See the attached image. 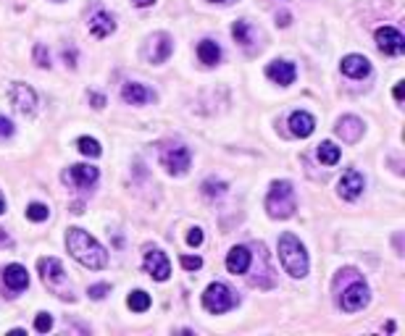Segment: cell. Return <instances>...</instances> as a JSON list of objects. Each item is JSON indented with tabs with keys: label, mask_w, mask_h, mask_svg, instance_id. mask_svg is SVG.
I'll return each mask as SVG.
<instances>
[{
	"label": "cell",
	"mask_w": 405,
	"mask_h": 336,
	"mask_svg": "<svg viewBox=\"0 0 405 336\" xmlns=\"http://www.w3.org/2000/svg\"><path fill=\"white\" fill-rule=\"evenodd\" d=\"M266 74H269V79H274L276 85L287 87V85H292V82H295L298 69H295V63H289V60H274V63H269Z\"/></svg>",
	"instance_id": "9a60e30c"
},
{
	"label": "cell",
	"mask_w": 405,
	"mask_h": 336,
	"mask_svg": "<svg viewBox=\"0 0 405 336\" xmlns=\"http://www.w3.org/2000/svg\"><path fill=\"white\" fill-rule=\"evenodd\" d=\"M63 181L66 184H74V187H92L98 181V168L95 166H72L69 171H63Z\"/></svg>",
	"instance_id": "8fae6325"
},
{
	"label": "cell",
	"mask_w": 405,
	"mask_h": 336,
	"mask_svg": "<svg viewBox=\"0 0 405 336\" xmlns=\"http://www.w3.org/2000/svg\"><path fill=\"white\" fill-rule=\"evenodd\" d=\"M203 305H206V310L208 313H226V310H232V307L237 305V297H234V292L226 287V284H210L208 289H206V294H203Z\"/></svg>",
	"instance_id": "5b68a950"
},
{
	"label": "cell",
	"mask_w": 405,
	"mask_h": 336,
	"mask_svg": "<svg viewBox=\"0 0 405 336\" xmlns=\"http://www.w3.org/2000/svg\"><path fill=\"white\" fill-rule=\"evenodd\" d=\"M171 50H174V43H171V37L168 34H153L151 45H148V60L151 63H164L168 56H171Z\"/></svg>",
	"instance_id": "5bb4252c"
},
{
	"label": "cell",
	"mask_w": 405,
	"mask_h": 336,
	"mask_svg": "<svg viewBox=\"0 0 405 336\" xmlns=\"http://www.w3.org/2000/svg\"><path fill=\"white\" fill-rule=\"evenodd\" d=\"M76 147H79V153L82 155H87V158H98L103 150L98 145V139H92V137H79L76 139Z\"/></svg>",
	"instance_id": "d4e9b609"
},
{
	"label": "cell",
	"mask_w": 405,
	"mask_h": 336,
	"mask_svg": "<svg viewBox=\"0 0 405 336\" xmlns=\"http://www.w3.org/2000/svg\"><path fill=\"white\" fill-rule=\"evenodd\" d=\"M145 271L155 281H166V278L171 276V263H168V258H166L161 249H148L145 252Z\"/></svg>",
	"instance_id": "30bf717a"
},
{
	"label": "cell",
	"mask_w": 405,
	"mask_h": 336,
	"mask_svg": "<svg viewBox=\"0 0 405 336\" xmlns=\"http://www.w3.org/2000/svg\"><path fill=\"white\" fill-rule=\"evenodd\" d=\"M182 265H184L187 271H197V268L203 265V260H200L197 255H184V258H182Z\"/></svg>",
	"instance_id": "1f68e13d"
},
{
	"label": "cell",
	"mask_w": 405,
	"mask_h": 336,
	"mask_svg": "<svg viewBox=\"0 0 405 336\" xmlns=\"http://www.w3.org/2000/svg\"><path fill=\"white\" fill-rule=\"evenodd\" d=\"M232 37L240 45H250V27H248V21H234L232 24Z\"/></svg>",
	"instance_id": "4316f807"
},
{
	"label": "cell",
	"mask_w": 405,
	"mask_h": 336,
	"mask_svg": "<svg viewBox=\"0 0 405 336\" xmlns=\"http://www.w3.org/2000/svg\"><path fill=\"white\" fill-rule=\"evenodd\" d=\"M37 268L43 273V281L53 292L63 297V300H74L72 297V289H66V273H63V265H61L58 258H40L37 260Z\"/></svg>",
	"instance_id": "277c9868"
},
{
	"label": "cell",
	"mask_w": 405,
	"mask_h": 336,
	"mask_svg": "<svg viewBox=\"0 0 405 336\" xmlns=\"http://www.w3.org/2000/svg\"><path fill=\"white\" fill-rule=\"evenodd\" d=\"M226 268L229 273H245L250 268V249L248 247H232L226 255Z\"/></svg>",
	"instance_id": "ffe728a7"
},
{
	"label": "cell",
	"mask_w": 405,
	"mask_h": 336,
	"mask_svg": "<svg viewBox=\"0 0 405 336\" xmlns=\"http://www.w3.org/2000/svg\"><path fill=\"white\" fill-rule=\"evenodd\" d=\"M14 134V124H11V118L0 116V137H11Z\"/></svg>",
	"instance_id": "836d02e7"
},
{
	"label": "cell",
	"mask_w": 405,
	"mask_h": 336,
	"mask_svg": "<svg viewBox=\"0 0 405 336\" xmlns=\"http://www.w3.org/2000/svg\"><path fill=\"white\" fill-rule=\"evenodd\" d=\"M340 69H342V74H345V76L363 79V76H369V71H371V63H369V58H366V56H345Z\"/></svg>",
	"instance_id": "d6986e66"
},
{
	"label": "cell",
	"mask_w": 405,
	"mask_h": 336,
	"mask_svg": "<svg viewBox=\"0 0 405 336\" xmlns=\"http://www.w3.org/2000/svg\"><path fill=\"white\" fill-rule=\"evenodd\" d=\"M0 247H11V236L0 229Z\"/></svg>",
	"instance_id": "8d00e7d4"
},
{
	"label": "cell",
	"mask_w": 405,
	"mask_h": 336,
	"mask_svg": "<svg viewBox=\"0 0 405 336\" xmlns=\"http://www.w3.org/2000/svg\"><path fill=\"white\" fill-rule=\"evenodd\" d=\"M360 134H363V121L355 116H345L337 121V137L342 142H358Z\"/></svg>",
	"instance_id": "e0dca14e"
},
{
	"label": "cell",
	"mask_w": 405,
	"mask_h": 336,
	"mask_svg": "<svg viewBox=\"0 0 405 336\" xmlns=\"http://www.w3.org/2000/svg\"><path fill=\"white\" fill-rule=\"evenodd\" d=\"M340 305H342V310H347V313H358V310H363V307L369 305V287H366V281L355 278L345 292H342Z\"/></svg>",
	"instance_id": "52a82bcc"
},
{
	"label": "cell",
	"mask_w": 405,
	"mask_h": 336,
	"mask_svg": "<svg viewBox=\"0 0 405 336\" xmlns=\"http://www.w3.org/2000/svg\"><path fill=\"white\" fill-rule=\"evenodd\" d=\"M116 30V21L108 11H98V14L90 19V32L92 37H108L111 32Z\"/></svg>",
	"instance_id": "44dd1931"
},
{
	"label": "cell",
	"mask_w": 405,
	"mask_h": 336,
	"mask_svg": "<svg viewBox=\"0 0 405 336\" xmlns=\"http://www.w3.org/2000/svg\"><path fill=\"white\" fill-rule=\"evenodd\" d=\"M161 163L168 174L182 176L190 168V150L179 142H168V145L161 147Z\"/></svg>",
	"instance_id": "8992f818"
},
{
	"label": "cell",
	"mask_w": 405,
	"mask_h": 336,
	"mask_svg": "<svg viewBox=\"0 0 405 336\" xmlns=\"http://www.w3.org/2000/svg\"><path fill=\"white\" fill-rule=\"evenodd\" d=\"M279 260L292 278L308 276V252L295 234H282L279 239Z\"/></svg>",
	"instance_id": "7a4b0ae2"
},
{
	"label": "cell",
	"mask_w": 405,
	"mask_h": 336,
	"mask_svg": "<svg viewBox=\"0 0 405 336\" xmlns=\"http://www.w3.org/2000/svg\"><path fill=\"white\" fill-rule=\"evenodd\" d=\"M298 208V200H295V190L289 181H274L269 190V197H266V210H269L271 219H289Z\"/></svg>",
	"instance_id": "3957f363"
},
{
	"label": "cell",
	"mask_w": 405,
	"mask_h": 336,
	"mask_svg": "<svg viewBox=\"0 0 405 336\" xmlns=\"http://www.w3.org/2000/svg\"><path fill=\"white\" fill-rule=\"evenodd\" d=\"M3 210H6V203H3V197H0V213H3Z\"/></svg>",
	"instance_id": "ab89813d"
},
{
	"label": "cell",
	"mask_w": 405,
	"mask_h": 336,
	"mask_svg": "<svg viewBox=\"0 0 405 336\" xmlns=\"http://www.w3.org/2000/svg\"><path fill=\"white\" fill-rule=\"evenodd\" d=\"M11 100H14V108L19 113H34V105H37V95H34V89L27 87V85H21V82H16L14 87H11Z\"/></svg>",
	"instance_id": "7c38bea8"
},
{
	"label": "cell",
	"mask_w": 405,
	"mask_h": 336,
	"mask_svg": "<svg viewBox=\"0 0 405 336\" xmlns=\"http://www.w3.org/2000/svg\"><path fill=\"white\" fill-rule=\"evenodd\" d=\"M63 60H66V66H72V69H74V66H76V63H74L76 53H74V50H63Z\"/></svg>",
	"instance_id": "d590c367"
},
{
	"label": "cell",
	"mask_w": 405,
	"mask_h": 336,
	"mask_svg": "<svg viewBox=\"0 0 405 336\" xmlns=\"http://www.w3.org/2000/svg\"><path fill=\"white\" fill-rule=\"evenodd\" d=\"M121 98H124V102H129V105H145L155 95H153V89H148L145 85H140V82H127L121 87Z\"/></svg>",
	"instance_id": "2e32d148"
},
{
	"label": "cell",
	"mask_w": 405,
	"mask_h": 336,
	"mask_svg": "<svg viewBox=\"0 0 405 336\" xmlns=\"http://www.w3.org/2000/svg\"><path fill=\"white\" fill-rule=\"evenodd\" d=\"M108 292H111V287H108V284H95V287H90V292L87 294H90L92 300H103Z\"/></svg>",
	"instance_id": "4dcf8cb0"
},
{
	"label": "cell",
	"mask_w": 405,
	"mask_h": 336,
	"mask_svg": "<svg viewBox=\"0 0 405 336\" xmlns=\"http://www.w3.org/2000/svg\"><path fill=\"white\" fill-rule=\"evenodd\" d=\"M34 328H37L40 334H47V331L53 328V315H50V313H37V318H34Z\"/></svg>",
	"instance_id": "f1b7e54d"
},
{
	"label": "cell",
	"mask_w": 405,
	"mask_h": 336,
	"mask_svg": "<svg viewBox=\"0 0 405 336\" xmlns=\"http://www.w3.org/2000/svg\"><path fill=\"white\" fill-rule=\"evenodd\" d=\"M34 60H37V66H43V69L50 66V53H47L45 45H37V47H34Z\"/></svg>",
	"instance_id": "f546056e"
},
{
	"label": "cell",
	"mask_w": 405,
	"mask_h": 336,
	"mask_svg": "<svg viewBox=\"0 0 405 336\" xmlns=\"http://www.w3.org/2000/svg\"><path fill=\"white\" fill-rule=\"evenodd\" d=\"M0 287H6L8 292H24L27 287H30V273H27V268L24 265H6L3 271H0Z\"/></svg>",
	"instance_id": "9c48e42d"
},
{
	"label": "cell",
	"mask_w": 405,
	"mask_h": 336,
	"mask_svg": "<svg viewBox=\"0 0 405 336\" xmlns=\"http://www.w3.org/2000/svg\"><path fill=\"white\" fill-rule=\"evenodd\" d=\"M127 305L132 307L135 313H145L148 307H151V294L142 292V289H137V292L129 294V300H127Z\"/></svg>",
	"instance_id": "cb8c5ba5"
},
{
	"label": "cell",
	"mask_w": 405,
	"mask_h": 336,
	"mask_svg": "<svg viewBox=\"0 0 405 336\" xmlns=\"http://www.w3.org/2000/svg\"><path fill=\"white\" fill-rule=\"evenodd\" d=\"M316 129V118L311 116V113H305V111H295L292 116H289V132L295 134V137H300V139H305V137H311Z\"/></svg>",
	"instance_id": "ac0fdd59"
},
{
	"label": "cell",
	"mask_w": 405,
	"mask_h": 336,
	"mask_svg": "<svg viewBox=\"0 0 405 336\" xmlns=\"http://www.w3.org/2000/svg\"><path fill=\"white\" fill-rule=\"evenodd\" d=\"M90 102H92V108H105V98L100 95V92H90Z\"/></svg>",
	"instance_id": "e575fe53"
},
{
	"label": "cell",
	"mask_w": 405,
	"mask_h": 336,
	"mask_svg": "<svg viewBox=\"0 0 405 336\" xmlns=\"http://www.w3.org/2000/svg\"><path fill=\"white\" fill-rule=\"evenodd\" d=\"M187 245H190V247H200V245H203V232H200V229H193V232L187 234Z\"/></svg>",
	"instance_id": "d6a6232c"
},
{
	"label": "cell",
	"mask_w": 405,
	"mask_h": 336,
	"mask_svg": "<svg viewBox=\"0 0 405 336\" xmlns=\"http://www.w3.org/2000/svg\"><path fill=\"white\" fill-rule=\"evenodd\" d=\"M47 213H50V210H47V205H43V203H32L30 208H27V219L37 221V223H40V221H45Z\"/></svg>",
	"instance_id": "83f0119b"
},
{
	"label": "cell",
	"mask_w": 405,
	"mask_h": 336,
	"mask_svg": "<svg viewBox=\"0 0 405 336\" xmlns=\"http://www.w3.org/2000/svg\"><path fill=\"white\" fill-rule=\"evenodd\" d=\"M197 56H200V60L206 66H216L221 60V47L213 43V40H203V43L197 45Z\"/></svg>",
	"instance_id": "7402d4cb"
},
{
	"label": "cell",
	"mask_w": 405,
	"mask_h": 336,
	"mask_svg": "<svg viewBox=\"0 0 405 336\" xmlns=\"http://www.w3.org/2000/svg\"><path fill=\"white\" fill-rule=\"evenodd\" d=\"M340 147L334 145V142H321L318 145V161L324 163V166H337L340 163Z\"/></svg>",
	"instance_id": "603a6c76"
},
{
	"label": "cell",
	"mask_w": 405,
	"mask_h": 336,
	"mask_svg": "<svg viewBox=\"0 0 405 336\" xmlns=\"http://www.w3.org/2000/svg\"><path fill=\"white\" fill-rule=\"evenodd\" d=\"M213 3H224V0H213Z\"/></svg>",
	"instance_id": "60d3db41"
},
{
	"label": "cell",
	"mask_w": 405,
	"mask_h": 336,
	"mask_svg": "<svg viewBox=\"0 0 405 336\" xmlns=\"http://www.w3.org/2000/svg\"><path fill=\"white\" fill-rule=\"evenodd\" d=\"M66 247H69V252H72V258H74L76 263H82L85 268H90V271H100V268L108 265V252L85 229H69Z\"/></svg>",
	"instance_id": "6da1fadb"
},
{
	"label": "cell",
	"mask_w": 405,
	"mask_h": 336,
	"mask_svg": "<svg viewBox=\"0 0 405 336\" xmlns=\"http://www.w3.org/2000/svg\"><path fill=\"white\" fill-rule=\"evenodd\" d=\"M226 192V184L224 181H219V179H206L203 181V194L206 197H221Z\"/></svg>",
	"instance_id": "484cf974"
},
{
	"label": "cell",
	"mask_w": 405,
	"mask_h": 336,
	"mask_svg": "<svg viewBox=\"0 0 405 336\" xmlns=\"http://www.w3.org/2000/svg\"><path fill=\"white\" fill-rule=\"evenodd\" d=\"M395 100L397 102L403 100V85H397V87H395Z\"/></svg>",
	"instance_id": "f35d334b"
},
{
	"label": "cell",
	"mask_w": 405,
	"mask_h": 336,
	"mask_svg": "<svg viewBox=\"0 0 405 336\" xmlns=\"http://www.w3.org/2000/svg\"><path fill=\"white\" fill-rule=\"evenodd\" d=\"M376 45L384 56H403L405 50V37L400 34V30L395 27H379L376 30Z\"/></svg>",
	"instance_id": "ba28073f"
},
{
	"label": "cell",
	"mask_w": 405,
	"mask_h": 336,
	"mask_svg": "<svg viewBox=\"0 0 405 336\" xmlns=\"http://www.w3.org/2000/svg\"><path fill=\"white\" fill-rule=\"evenodd\" d=\"M132 3H135L137 8H148V5H153L155 0H132Z\"/></svg>",
	"instance_id": "74e56055"
},
{
	"label": "cell",
	"mask_w": 405,
	"mask_h": 336,
	"mask_svg": "<svg viewBox=\"0 0 405 336\" xmlns=\"http://www.w3.org/2000/svg\"><path fill=\"white\" fill-rule=\"evenodd\" d=\"M337 187H340V197H342V200H355V197H360V192H363V187H366V181H363L360 171L347 168Z\"/></svg>",
	"instance_id": "4fadbf2b"
}]
</instances>
